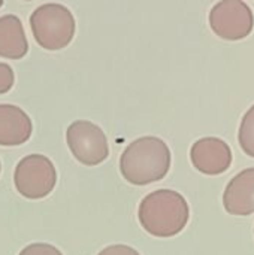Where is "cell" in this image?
<instances>
[{"label": "cell", "instance_id": "1", "mask_svg": "<svg viewBox=\"0 0 254 255\" xmlns=\"http://www.w3.org/2000/svg\"><path fill=\"white\" fill-rule=\"evenodd\" d=\"M171 149L156 136L133 140L121 154L120 172L132 185H148L162 181L171 169Z\"/></svg>", "mask_w": 254, "mask_h": 255}, {"label": "cell", "instance_id": "2", "mask_svg": "<svg viewBox=\"0 0 254 255\" xmlns=\"http://www.w3.org/2000/svg\"><path fill=\"white\" fill-rule=\"evenodd\" d=\"M142 229L156 238H172L181 233L190 218L187 200L174 190H157L142 199L138 209Z\"/></svg>", "mask_w": 254, "mask_h": 255}, {"label": "cell", "instance_id": "3", "mask_svg": "<svg viewBox=\"0 0 254 255\" xmlns=\"http://www.w3.org/2000/svg\"><path fill=\"white\" fill-rule=\"evenodd\" d=\"M30 27L37 45L46 51L66 48L76 30L73 13L60 3H45L30 15Z\"/></svg>", "mask_w": 254, "mask_h": 255}, {"label": "cell", "instance_id": "4", "mask_svg": "<svg viewBox=\"0 0 254 255\" xmlns=\"http://www.w3.org/2000/svg\"><path fill=\"white\" fill-rule=\"evenodd\" d=\"M57 172L52 161L42 154H30L21 158L13 172L16 191L30 200L46 197L55 187Z\"/></svg>", "mask_w": 254, "mask_h": 255}, {"label": "cell", "instance_id": "5", "mask_svg": "<svg viewBox=\"0 0 254 255\" xmlns=\"http://www.w3.org/2000/svg\"><path fill=\"white\" fill-rule=\"evenodd\" d=\"M66 142L72 155L85 166H97L109 155V145L103 130L91 121H73L66 131Z\"/></svg>", "mask_w": 254, "mask_h": 255}, {"label": "cell", "instance_id": "6", "mask_svg": "<svg viewBox=\"0 0 254 255\" xmlns=\"http://www.w3.org/2000/svg\"><path fill=\"white\" fill-rule=\"evenodd\" d=\"M211 30L225 40H243L252 34L254 15L252 7L243 0H222L210 12Z\"/></svg>", "mask_w": 254, "mask_h": 255}, {"label": "cell", "instance_id": "7", "mask_svg": "<svg viewBox=\"0 0 254 255\" xmlns=\"http://www.w3.org/2000/svg\"><path fill=\"white\" fill-rule=\"evenodd\" d=\"M190 160L196 170L216 176L225 173L232 164L231 146L219 137H202L190 149Z\"/></svg>", "mask_w": 254, "mask_h": 255}, {"label": "cell", "instance_id": "8", "mask_svg": "<svg viewBox=\"0 0 254 255\" xmlns=\"http://www.w3.org/2000/svg\"><path fill=\"white\" fill-rule=\"evenodd\" d=\"M223 205L231 215L249 217L254 214V167L240 172L229 181L223 194Z\"/></svg>", "mask_w": 254, "mask_h": 255}, {"label": "cell", "instance_id": "9", "mask_svg": "<svg viewBox=\"0 0 254 255\" xmlns=\"http://www.w3.org/2000/svg\"><path fill=\"white\" fill-rule=\"evenodd\" d=\"M33 131L30 117L15 105H0V145L18 146L25 143Z\"/></svg>", "mask_w": 254, "mask_h": 255}, {"label": "cell", "instance_id": "10", "mask_svg": "<svg viewBox=\"0 0 254 255\" xmlns=\"http://www.w3.org/2000/svg\"><path fill=\"white\" fill-rule=\"evenodd\" d=\"M28 52V42L16 15L0 16V57L19 60Z\"/></svg>", "mask_w": 254, "mask_h": 255}, {"label": "cell", "instance_id": "11", "mask_svg": "<svg viewBox=\"0 0 254 255\" xmlns=\"http://www.w3.org/2000/svg\"><path fill=\"white\" fill-rule=\"evenodd\" d=\"M238 140H240L241 149L247 155L254 158V105L243 117L240 133H238Z\"/></svg>", "mask_w": 254, "mask_h": 255}, {"label": "cell", "instance_id": "12", "mask_svg": "<svg viewBox=\"0 0 254 255\" xmlns=\"http://www.w3.org/2000/svg\"><path fill=\"white\" fill-rule=\"evenodd\" d=\"M18 255H63L60 250L49 244H31L27 245Z\"/></svg>", "mask_w": 254, "mask_h": 255}, {"label": "cell", "instance_id": "13", "mask_svg": "<svg viewBox=\"0 0 254 255\" xmlns=\"http://www.w3.org/2000/svg\"><path fill=\"white\" fill-rule=\"evenodd\" d=\"M13 82H15V75L12 67L6 63H0V94L10 91Z\"/></svg>", "mask_w": 254, "mask_h": 255}, {"label": "cell", "instance_id": "14", "mask_svg": "<svg viewBox=\"0 0 254 255\" xmlns=\"http://www.w3.org/2000/svg\"><path fill=\"white\" fill-rule=\"evenodd\" d=\"M97 255H141L136 250L127 245H111L102 250Z\"/></svg>", "mask_w": 254, "mask_h": 255}, {"label": "cell", "instance_id": "15", "mask_svg": "<svg viewBox=\"0 0 254 255\" xmlns=\"http://www.w3.org/2000/svg\"><path fill=\"white\" fill-rule=\"evenodd\" d=\"M3 6V0H0V7Z\"/></svg>", "mask_w": 254, "mask_h": 255}, {"label": "cell", "instance_id": "16", "mask_svg": "<svg viewBox=\"0 0 254 255\" xmlns=\"http://www.w3.org/2000/svg\"><path fill=\"white\" fill-rule=\"evenodd\" d=\"M0 172H1V164H0Z\"/></svg>", "mask_w": 254, "mask_h": 255}, {"label": "cell", "instance_id": "17", "mask_svg": "<svg viewBox=\"0 0 254 255\" xmlns=\"http://www.w3.org/2000/svg\"><path fill=\"white\" fill-rule=\"evenodd\" d=\"M25 1H31V0H25Z\"/></svg>", "mask_w": 254, "mask_h": 255}]
</instances>
